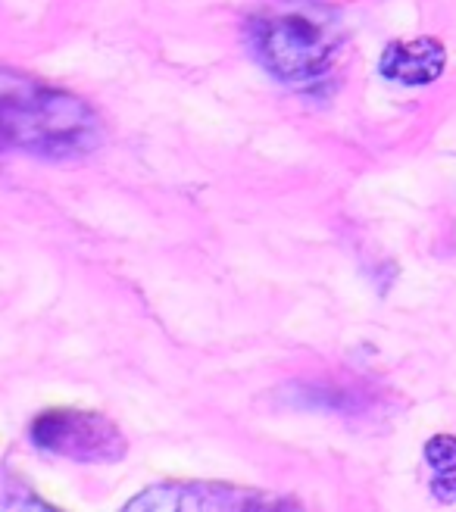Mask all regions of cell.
<instances>
[{
	"instance_id": "obj_4",
	"label": "cell",
	"mask_w": 456,
	"mask_h": 512,
	"mask_svg": "<svg viewBox=\"0 0 456 512\" xmlns=\"http://www.w3.org/2000/svg\"><path fill=\"white\" fill-rule=\"evenodd\" d=\"M125 509H291L282 500L253 494L235 484L219 481H194V484H160L154 491H144Z\"/></svg>"
},
{
	"instance_id": "obj_2",
	"label": "cell",
	"mask_w": 456,
	"mask_h": 512,
	"mask_svg": "<svg viewBox=\"0 0 456 512\" xmlns=\"http://www.w3.org/2000/svg\"><path fill=\"white\" fill-rule=\"evenodd\" d=\"M0 91L4 141L10 147L38 157H75L100 144V119L85 100L25 79L13 69L0 75Z\"/></svg>"
},
{
	"instance_id": "obj_5",
	"label": "cell",
	"mask_w": 456,
	"mask_h": 512,
	"mask_svg": "<svg viewBox=\"0 0 456 512\" xmlns=\"http://www.w3.org/2000/svg\"><path fill=\"white\" fill-rule=\"evenodd\" d=\"M447 66V50L438 38H410V41H394L385 47L382 60H378V72L388 82L422 88L441 79Z\"/></svg>"
},
{
	"instance_id": "obj_6",
	"label": "cell",
	"mask_w": 456,
	"mask_h": 512,
	"mask_svg": "<svg viewBox=\"0 0 456 512\" xmlns=\"http://www.w3.org/2000/svg\"><path fill=\"white\" fill-rule=\"evenodd\" d=\"M425 463L432 466L438 475L456 472V438L450 434H438L425 444Z\"/></svg>"
},
{
	"instance_id": "obj_3",
	"label": "cell",
	"mask_w": 456,
	"mask_h": 512,
	"mask_svg": "<svg viewBox=\"0 0 456 512\" xmlns=\"http://www.w3.org/2000/svg\"><path fill=\"white\" fill-rule=\"evenodd\" d=\"M29 438L38 450L75 463H119L129 453L122 431L91 409H47L32 422Z\"/></svg>"
},
{
	"instance_id": "obj_1",
	"label": "cell",
	"mask_w": 456,
	"mask_h": 512,
	"mask_svg": "<svg viewBox=\"0 0 456 512\" xmlns=\"http://www.w3.org/2000/svg\"><path fill=\"white\" fill-rule=\"evenodd\" d=\"M250 44L278 82H313L335 66L344 47V22L319 0H278L253 16Z\"/></svg>"
}]
</instances>
